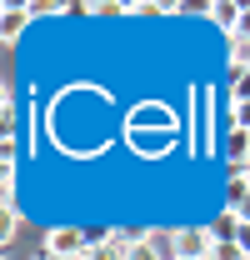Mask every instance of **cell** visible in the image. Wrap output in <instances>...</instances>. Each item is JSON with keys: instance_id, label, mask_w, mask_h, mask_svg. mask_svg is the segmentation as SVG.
<instances>
[{"instance_id": "8", "label": "cell", "mask_w": 250, "mask_h": 260, "mask_svg": "<svg viewBox=\"0 0 250 260\" xmlns=\"http://www.w3.org/2000/svg\"><path fill=\"white\" fill-rule=\"evenodd\" d=\"M225 155H230V165L240 170V165H250V130H225Z\"/></svg>"}, {"instance_id": "1", "label": "cell", "mask_w": 250, "mask_h": 260, "mask_svg": "<svg viewBox=\"0 0 250 260\" xmlns=\"http://www.w3.org/2000/svg\"><path fill=\"white\" fill-rule=\"evenodd\" d=\"M145 135H165V140H175V135H180V115H175L165 100H140V105L125 115V140L140 145Z\"/></svg>"}, {"instance_id": "13", "label": "cell", "mask_w": 250, "mask_h": 260, "mask_svg": "<svg viewBox=\"0 0 250 260\" xmlns=\"http://www.w3.org/2000/svg\"><path fill=\"white\" fill-rule=\"evenodd\" d=\"M230 100H250V75H240V80L230 85Z\"/></svg>"}, {"instance_id": "10", "label": "cell", "mask_w": 250, "mask_h": 260, "mask_svg": "<svg viewBox=\"0 0 250 260\" xmlns=\"http://www.w3.org/2000/svg\"><path fill=\"white\" fill-rule=\"evenodd\" d=\"M230 125L250 130V100H230Z\"/></svg>"}, {"instance_id": "4", "label": "cell", "mask_w": 250, "mask_h": 260, "mask_svg": "<svg viewBox=\"0 0 250 260\" xmlns=\"http://www.w3.org/2000/svg\"><path fill=\"white\" fill-rule=\"evenodd\" d=\"M240 15H245V5H235V0H210V5H205V20L220 25V30H230V35L240 25Z\"/></svg>"}, {"instance_id": "5", "label": "cell", "mask_w": 250, "mask_h": 260, "mask_svg": "<svg viewBox=\"0 0 250 260\" xmlns=\"http://www.w3.org/2000/svg\"><path fill=\"white\" fill-rule=\"evenodd\" d=\"M140 240L155 250L160 260H180V245H175V230H160V225H145L140 230Z\"/></svg>"}, {"instance_id": "11", "label": "cell", "mask_w": 250, "mask_h": 260, "mask_svg": "<svg viewBox=\"0 0 250 260\" xmlns=\"http://www.w3.org/2000/svg\"><path fill=\"white\" fill-rule=\"evenodd\" d=\"M0 235H5V245L20 235V205H5V230H0Z\"/></svg>"}, {"instance_id": "6", "label": "cell", "mask_w": 250, "mask_h": 260, "mask_svg": "<svg viewBox=\"0 0 250 260\" xmlns=\"http://www.w3.org/2000/svg\"><path fill=\"white\" fill-rule=\"evenodd\" d=\"M25 20H30V5H5V10H0V35H5V45L20 40Z\"/></svg>"}, {"instance_id": "9", "label": "cell", "mask_w": 250, "mask_h": 260, "mask_svg": "<svg viewBox=\"0 0 250 260\" xmlns=\"http://www.w3.org/2000/svg\"><path fill=\"white\" fill-rule=\"evenodd\" d=\"M210 260H250L245 250H240V240H235V235H220V245H215V255Z\"/></svg>"}, {"instance_id": "2", "label": "cell", "mask_w": 250, "mask_h": 260, "mask_svg": "<svg viewBox=\"0 0 250 260\" xmlns=\"http://www.w3.org/2000/svg\"><path fill=\"white\" fill-rule=\"evenodd\" d=\"M95 240L85 235L80 225H50L45 230V255H55V260H85V250H90Z\"/></svg>"}, {"instance_id": "7", "label": "cell", "mask_w": 250, "mask_h": 260, "mask_svg": "<svg viewBox=\"0 0 250 260\" xmlns=\"http://www.w3.org/2000/svg\"><path fill=\"white\" fill-rule=\"evenodd\" d=\"M245 195H250V170L240 165V170L230 175V185H225V215H240V205H245Z\"/></svg>"}, {"instance_id": "12", "label": "cell", "mask_w": 250, "mask_h": 260, "mask_svg": "<svg viewBox=\"0 0 250 260\" xmlns=\"http://www.w3.org/2000/svg\"><path fill=\"white\" fill-rule=\"evenodd\" d=\"M230 235L240 240V250L250 255V220H235V215H230Z\"/></svg>"}, {"instance_id": "3", "label": "cell", "mask_w": 250, "mask_h": 260, "mask_svg": "<svg viewBox=\"0 0 250 260\" xmlns=\"http://www.w3.org/2000/svg\"><path fill=\"white\" fill-rule=\"evenodd\" d=\"M175 245H180V260H210L220 245V235L210 225H180L175 230Z\"/></svg>"}]
</instances>
